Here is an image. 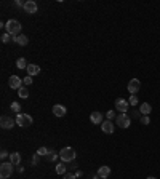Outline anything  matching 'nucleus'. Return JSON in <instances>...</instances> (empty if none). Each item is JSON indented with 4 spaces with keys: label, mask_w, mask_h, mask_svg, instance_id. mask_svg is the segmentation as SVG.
Instances as JSON below:
<instances>
[{
    "label": "nucleus",
    "mask_w": 160,
    "mask_h": 179,
    "mask_svg": "<svg viewBox=\"0 0 160 179\" xmlns=\"http://www.w3.org/2000/svg\"><path fill=\"white\" fill-rule=\"evenodd\" d=\"M5 29H7V34H10L11 37H18L21 29H22V26L18 19H8L5 24Z\"/></svg>",
    "instance_id": "f257e3e1"
},
{
    "label": "nucleus",
    "mask_w": 160,
    "mask_h": 179,
    "mask_svg": "<svg viewBox=\"0 0 160 179\" xmlns=\"http://www.w3.org/2000/svg\"><path fill=\"white\" fill-rule=\"evenodd\" d=\"M75 150L74 147H62L61 152H59V158L62 163H69V162H74L75 160Z\"/></svg>",
    "instance_id": "f03ea898"
},
{
    "label": "nucleus",
    "mask_w": 160,
    "mask_h": 179,
    "mask_svg": "<svg viewBox=\"0 0 160 179\" xmlns=\"http://www.w3.org/2000/svg\"><path fill=\"white\" fill-rule=\"evenodd\" d=\"M15 120H16V125L18 127H21V128H29L31 125H32V117L29 115V114H16V117H15Z\"/></svg>",
    "instance_id": "7ed1b4c3"
},
{
    "label": "nucleus",
    "mask_w": 160,
    "mask_h": 179,
    "mask_svg": "<svg viewBox=\"0 0 160 179\" xmlns=\"http://www.w3.org/2000/svg\"><path fill=\"white\" fill-rule=\"evenodd\" d=\"M13 167H15L13 163L3 162L2 165H0V177H2V179H8L13 174Z\"/></svg>",
    "instance_id": "20e7f679"
},
{
    "label": "nucleus",
    "mask_w": 160,
    "mask_h": 179,
    "mask_svg": "<svg viewBox=\"0 0 160 179\" xmlns=\"http://www.w3.org/2000/svg\"><path fill=\"white\" fill-rule=\"evenodd\" d=\"M115 123H117V127H118V128L127 130V128H130V125H131V118H130V115L122 114V115H117Z\"/></svg>",
    "instance_id": "39448f33"
},
{
    "label": "nucleus",
    "mask_w": 160,
    "mask_h": 179,
    "mask_svg": "<svg viewBox=\"0 0 160 179\" xmlns=\"http://www.w3.org/2000/svg\"><path fill=\"white\" fill-rule=\"evenodd\" d=\"M115 109H117L118 112H122V114H127V112H128V109H130V102H128V99H123V98L115 99Z\"/></svg>",
    "instance_id": "423d86ee"
},
{
    "label": "nucleus",
    "mask_w": 160,
    "mask_h": 179,
    "mask_svg": "<svg viewBox=\"0 0 160 179\" xmlns=\"http://www.w3.org/2000/svg\"><path fill=\"white\" fill-rule=\"evenodd\" d=\"M15 123H16V120L8 117V115H3L2 118H0V127H2L3 130H11L13 127H15Z\"/></svg>",
    "instance_id": "0eeeda50"
},
{
    "label": "nucleus",
    "mask_w": 160,
    "mask_h": 179,
    "mask_svg": "<svg viewBox=\"0 0 160 179\" xmlns=\"http://www.w3.org/2000/svg\"><path fill=\"white\" fill-rule=\"evenodd\" d=\"M139 88H141V82H139L138 78H131V80L128 82V85H127V90H128L131 94H136V93L139 91Z\"/></svg>",
    "instance_id": "6e6552de"
},
{
    "label": "nucleus",
    "mask_w": 160,
    "mask_h": 179,
    "mask_svg": "<svg viewBox=\"0 0 160 179\" xmlns=\"http://www.w3.org/2000/svg\"><path fill=\"white\" fill-rule=\"evenodd\" d=\"M8 85H10V88H13V90H19V88L22 87V80H21L18 75H10Z\"/></svg>",
    "instance_id": "1a4fd4ad"
},
{
    "label": "nucleus",
    "mask_w": 160,
    "mask_h": 179,
    "mask_svg": "<svg viewBox=\"0 0 160 179\" xmlns=\"http://www.w3.org/2000/svg\"><path fill=\"white\" fill-rule=\"evenodd\" d=\"M38 10L37 3L34 2V0H28V2H24V11L28 13V15H35Z\"/></svg>",
    "instance_id": "9d476101"
},
{
    "label": "nucleus",
    "mask_w": 160,
    "mask_h": 179,
    "mask_svg": "<svg viewBox=\"0 0 160 179\" xmlns=\"http://www.w3.org/2000/svg\"><path fill=\"white\" fill-rule=\"evenodd\" d=\"M101 130L106 134H112L114 133V123H112V120H104L101 123Z\"/></svg>",
    "instance_id": "9b49d317"
},
{
    "label": "nucleus",
    "mask_w": 160,
    "mask_h": 179,
    "mask_svg": "<svg viewBox=\"0 0 160 179\" xmlns=\"http://www.w3.org/2000/svg\"><path fill=\"white\" fill-rule=\"evenodd\" d=\"M66 114H68V111H66L64 106H61V104L53 106V115H56V117H64Z\"/></svg>",
    "instance_id": "f8f14e48"
},
{
    "label": "nucleus",
    "mask_w": 160,
    "mask_h": 179,
    "mask_svg": "<svg viewBox=\"0 0 160 179\" xmlns=\"http://www.w3.org/2000/svg\"><path fill=\"white\" fill-rule=\"evenodd\" d=\"M90 120L95 123V125H101V123L104 122L102 120V114L101 112H98V111H95V112H91V115H90Z\"/></svg>",
    "instance_id": "ddd939ff"
},
{
    "label": "nucleus",
    "mask_w": 160,
    "mask_h": 179,
    "mask_svg": "<svg viewBox=\"0 0 160 179\" xmlns=\"http://www.w3.org/2000/svg\"><path fill=\"white\" fill-rule=\"evenodd\" d=\"M13 42L15 43H18V45H21V47H26L29 43V38H28V35H18V37H13Z\"/></svg>",
    "instance_id": "4468645a"
},
{
    "label": "nucleus",
    "mask_w": 160,
    "mask_h": 179,
    "mask_svg": "<svg viewBox=\"0 0 160 179\" xmlns=\"http://www.w3.org/2000/svg\"><path fill=\"white\" fill-rule=\"evenodd\" d=\"M26 71H28V75H31V77H35V75H38V74H40V67H38L37 64H29Z\"/></svg>",
    "instance_id": "2eb2a0df"
},
{
    "label": "nucleus",
    "mask_w": 160,
    "mask_h": 179,
    "mask_svg": "<svg viewBox=\"0 0 160 179\" xmlns=\"http://www.w3.org/2000/svg\"><path fill=\"white\" fill-rule=\"evenodd\" d=\"M139 112H141V115H151V112H152L151 104H149V102H142V104L139 106Z\"/></svg>",
    "instance_id": "dca6fc26"
},
{
    "label": "nucleus",
    "mask_w": 160,
    "mask_h": 179,
    "mask_svg": "<svg viewBox=\"0 0 160 179\" xmlns=\"http://www.w3.org/2000/svg\"><path fill=\"white\" fill-rule=\"evenodd\" d=\"M10 163H13L16 167V165L21 163V154L19 152H11L10 154Z\"/></svg>",
    "instance_id": "f3484780"
},
{
    "label": "nucleus",
    "mask_w": 160,
    "mask_h": 179,
    "mask_svg": "<svg viewBox=\"0 0 160 179\" xmlns=\"http://www.w3.org/2000/svg\"><path fill=\"white\" fill-rule=\"evenodd\" d=\"M109 174H111V168H109V167H99V168H98V176H99V177L106 179Z\"/></svg>",
    "instance_id": "a211bd4d"
},
{
    "label": "nucleus",
    "mask_w": 160,
    "mask_h": 179,
    "mask_svg": "<svg viewBox=\"0 0 160 179\" xmlns=\"http://www.w3.org/2000/svg\"><path fill=\"white\" fill-rule=\"evenodd\" d=\"M56 173H58V174H62V176H64L66 173H68V167H66L64 163H58V165H56Z\"/></svg>",
    "instance_id": "6ab92c4d"
},
{
    "label": "nucleus",
    "mask_w": 160,
    "mask_h": 179,
    "mask_svg": "<svg viewBox=\"0 0 160 179\" xmlns=\"http://www.w3.org/2000/svg\"><path fill=\"white\" fill-rule=\"evenodd\" d=\"M18 94H19V98L26 99V98H29V90L26 88V87H21V88L18 90Z\"/></svg>",
    "instance_id": "aec40b11"
},
{
    "label": "nucleus",
    "mask_w": 160,
    "mask_h": 179,
    "mask_svg": "<svg viewBox=\"0 0 160 179\" xmlns=\"http://www.w3.org/2000/svg\"><path fill=\"white\" fill-rule=\"evenodd\" d=\"M28 66H29V64H28V61H26L24 58H19V59L16 61V67H18V69H28Z\"/></svg>",
    "instance_id": "412c9836"
},
{
    "label": "nucleus",
    "mask_w": 160,
    "mask_h": 179,
    "mask_svg": "<svg viewBox=\"0 0 160 179\" xmlns=\"http://www.w3.org/2000/svg\"><path fill=\"white\" fill-rule=\"evenodd\" d=\"M47 157H48V162H55V160H56V158L59 157V154H56L55 150H50Z\"/></svg>",
    "instance_id": "4be33fe9"
},
{
    "label": "nucleus",
    "mask_w": 160,
    "mask_h": 179,
    "mask_svg": "<svg viewBox=\"0 0 160 179\" xmlns=\"http://www.w3.org/2000/svg\"><path fill=\"white\" fill-rule=\"evenodd\" d=\"M11 111L15 112V114H19V111H21V104L19 102H11Z\"/></svg>",
    "instance_id": "5701e85b"
},
{
    "label": "nucleus",
    "mask_w": 160,
    "mask_h": 179,
    "mask_svg": "<svg viewBox=\"0 0 160 179\" xmlns=\"http://www.w3.org/2000/svg\"><path fill=\"white\" fill-rule=\"evenodd\" d=\"M48 152H50V150H48L47 147H38V149H37V154H38L40 157H45V155H48Z\"/></svg>",
    "instance_id": "b1692460"
},
{
    "label": "nucleus",
    "mask_w": 160,
    "mask_h": 179,
    "mask_svg": "<svg viewBox=\"0 0 160 179\" xmlns=\"http://www.w3.org/2000/svg\"><path fill=\"white\" fill-rule=\"evenodd\" d=\"M128 102H130V106H138V102H139V101H138V96H136V94H131L130 99H128Z\"/></svg>",
    "instance_id": "393cba45"
},
{
    "label": "nucleus",
    "mask_w": 160,
    "mask_h": 179,
    "mask_svg": "<svg viewBox=\"0 0 160 179\" xmlns=\"http://www.w3.org/2000/svg\"><path fill=\"white\" fill-rule=\"evenodd\" d=\"M139 122L142 123V125H149L151 118H149V115H141V117H139Z\"/></svg>",
    "instance_id": "a878e982"
},
{
    "label": "nucleus",
    "mask_w": 160,
    "mask_h": 179,
    "mask_svg": "<svg viewBox=\"0 0 160 179\" xmlns=\"http://www.w3.org/2000/svg\"><path fill=\"white\" fill-rule=\"evenodd\" d=\"M10 40H13V37H11L10 34H3V35H2V42H3V43H8Z\"/></svg>",
    "instance_id": "bb28decb"
},
{
    "label": "nucleus",
    "mask_w": 160,
    "mask_h": 179,
    "mask_svg": "<svg viewBox=\"0 0 160 179\" xmlns=\"http://www.w3.org/2000/svg\"><path fill=\"white\" fill-rule=\"evenodd\" d=\"M22 83H24V85H28V87H29V85H32V77H31V75H28V77H24V80H22Z\"/></svg>",
    "instance_id": "cd10ccee"
},
{
    "label": "nucleus",
    "mask_w": 160,
    "mask_h": 179,
    "mask_svg": "<svg viewBox=\"0 0 160 179\" xmlns=\"http://www.w3.org/2000/svg\"><path fill=\"white\" fill-rule=\"evenodd\" d=\"M106 117H108V120L117 118V117H115V112H114V111H108V114H106Z\"/></svg>",
    "instance_id": "c85d7f7f"
},
{
    "label": "nucleus",
    "mask_w": 160,
    "mask_h": 179,
    "mask_svg": "<svg viewBox=\"0 0 160 179\" xmlns=\"http://www.w3.org/2000/svg\"><path fill=\"white\" fill-rule=\"evenodd\" d=\"M7 157H10V154H8V152H7V150L3 149V150H2V152H0V158H2V160H5Z\"/></svg>",
    "instance_id": "c756f323"
},
{
    "label": "nucleus",
    "mask_w": 160,
    "mask_h": 179,
    "mask_svg": "<svg viewBox=\"0 0 160 179\" xmlns=\"http://www.w3.org/2000/svg\"><path fill=\"white\" fill-rule=\"evenodd\" d=\"M38 162H40V155H38V154H37V152H35V155H34V157H32V163H34V165H37V163H38Z\"/></svg>",
    "instance_id": "7c9ffc66"
},
{
    "label": "nucleus",
    "mask_w": 160,
    "mask_h": 179,
    "mask_svg": "<svg viewBox=\"0 0 160 179\" xmlns=\"http://www.w3.org/2000/svg\"><path fill=\"white\" fill-rule=\"evenodd\" d=\"M75 177H77V176H75L74 173H66V174H64V179H75Z\"/></svg>",
    "instance_id": "2f4dec72"
},
{
    "label": "nucleus",
    "mask_w": 160,
    "mask_h": 179,
    "mask_svg": "<svg viewBox=\"0 0 160 179\" xmlns=\"http://www.w3.org/2000/svg\"><path fill=\"white\" fill-rule=\"evenodd\" d=\"M15 5H16V7H22V8H24V3H22V2H19V0H16Z\"/></svg>",
    "instance_id": "473e14b6"
},
{
    "label": "nucleus",
    "mask_w": 160,
    "mask_h": 179,
    "mask_svg": "<svg viewBox=\"0 0 160 179\" xmlns=\"http://www.w3.org/2000/svg\"><path fill=\"white\" fill-rule=\"evenodd\" d=\"M146 179H157V177H154V176H149V177H146Z\"/></svg>",
    "instance_id": "72a5a7b5"
},
{
    "label": "nucleus",
    "mask_w": 160,
    "mask_h": 179,
    "mask_svg": "<svg viewBox=\"0 0 160 179\" xmlns=\"http://www.w3.org/2000/svg\"><path fill=\"white\" fill-rule=\"evenodd\" d=\"M99 179H102V177H99Z\"/></svg>",
    "instance_id": "f704fd0d"
}]
</instances>
